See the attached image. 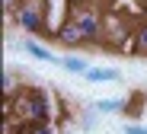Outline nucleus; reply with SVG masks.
I'll use <instances>...</instances> for the list:
<instances>
[{
	"label": "nucleus",
	"mask_w": 147,
	"mask_h": 134,
	"mask_svg": "<svg viewBox=\"0 0 147 134\" xmlns=\"http://www.w3.org/2000/svg\"><path fill=\"white\" fill-rule=\"evenodd\" d=\"M102 26L106 13L99 3H80V7H67V19L51 32L61 45H102Z\"/></svg>",
	"instance_id": "obj_1"
},
{
	"label": "nucleus",
	"mask_w": 147,
	"mask_h": 134,
	"mask_svg": "<svg viewBox=\"0 0 147 134\" xmlns=\"http://www.w3.org/2000/svg\"><path fill=\"white\" fill-rule=\"evenodd\" d=\"M10 115L19 118L22 125H45L55 115V102L45 90H16L10 96Z\"/></svg>",
	"instance_id": "obj_2"
},
{
	"label": "nucleus",
	"mask_w": 147,
	"mask_h": 134,
	"mask_svg": "<svg viewBox=\"0 0 147 134\" xmlns=\"http://www.w3.org/2000/svg\"><path fill=\"white\" fill-rule=\"evenodd\" d=\"M102 48L131 55V48H134V22H131L128 16H121V13H106V26H102Z\"/></svg>",
	"instance_id": "obj_3"
},
{
	"label": "nucleus",
	"mask_w": 147,
	"mask_h": 134,
	"mask_svg": "<svg viewBox=\"0 0 147 134\" xmlns=\"http://www.w3.org/2000/svg\"><path fill=\"white\" fill-rule=\"evenodd\" d=\"M13 22L26 35L48 32V0H19L13 10Z\"/></svg>",
	"instance_id": "obj_4"
},
{
	"label": "nucleus",
	"mask_w": 147,
	"mask_h": 134,
	"mask_svg": "<svg viewBox=\"0 0 147 134\" xmlns=\"http://www.w3.org/2000/svg\"><path fill=\"white\" fill-rule=\"evenodd\" d=\"M131 55L147 58V19L144 22H134V48H131Z\"/></svg>",
	"instance_id": "obj_5"
},
{
	"label": "nucleus",
	"mask_w": 147,
	"mask_h": 134,
	"mask_svg": "<svg viewBox=\"0 0 147 134\" xmlns=\"http://www.w3.org/2000/svg\"><path fill=\"white\" fill-rule=\"evenodd\" d=\"M22 48H26V51H29L32 58H38V61H48V64L55 61V64H61V58H55V51H48V48H42L38 42H29V38H26V42H22Z\"/></svg>",
	"instance_id": "obj_6"
},
{
	"label": "nucleus",
	"mask_w": 147,
	"mask_h": 134,
	"mask_svg": "<svg viewBox=\"0 0 147 134\" xmlns=\"http://www.w3.org/2000/svg\"><path fill=\"white\" fill-rule=\"evenodd\" d=\"M83 77L93 80V83H112V80H118V70H112V67H90Z\"/></svg>",
	"instance_id": "obj_7"
},
{
	"label": "nucleus",
	"mask_w": 147,
	"mask_h": 134,
	"mask_svg": "<svg viewBox=\"0 0 147 134\" xmlns=\"http://www.w3.org/2000/svg\"><path fill=\"white\" fill-rule=\"evenodd\" d=\"M61 67L70 70V73H86V70H90V64H86L83 58H61Z\"/></svg>",
	"instance_id": "obj_8"
},
{
	"label": "nucleus",
	"mask_w": 147,
	"mask_h": 134,
	"mask_svg": "<svg viewBox=\"0 0 147 134\" xmlns=\"http://www.w3.org/2000/svg\"><path fill=\"white\" fill-rule=\"evenodd\" d=\"M96 109H99V115H112V112H121V109H125V102H121V99H99Z\"/></svg>",
	"instance_id": "obj_9"
},
{
	"label": "nucleus",
	"mask_w": 147,
	"mask_h": 134,
	"mask_svg": "<svg viewBox=\"0 0 147 134\" xmlns=\"http://www.w3.org/2000/svg\"><path fill=\"white\" fill-rule=\"evenodd\" d=\"M0 86H3V93H7V96H13V93H16V80H13V73H10V70H3V77H0Z\"/></svg>",
	"instance_id": "obj_10"
},
{
	"label": "nucleus",
	"mask_w": 147,
	"mask_h": 134,
	"mask_svg": "<svg viewBox=\"0 0 147 134\" xmlns=\"http://www.w3.org/2000/svg\"><path fill=\"white\" fill-rule=\"evenodd\" d=\"M26 134H58V131L51 128V121H45V125H29Z\"/></svg>",
	"instance_id": "obj_11"
},
{
	"label": "nucleus",
	"mask_w": 147,
	"mask_h": 134,
	"mask_svg": "<svg viewBox=\"0 0 147 134\" xmlns=\"http://www.w3.org/2000/svg\"><path fill=\"white\" fill-rule=\"evenodd\" d=\"M125 134H147L144 125H125Z\"/></svg>",
	"instance_id": "obj_12"
},
{
	"label": "nucleus",
	"mask_w": 147,
	"mask_h": 134,
	"mask_svg": "<svg viewBox=\"0 0 147 134\" xmlns=\"http://www.w3.org/2000/svg\"><path fill=\"white\" fill-rule=\"evenodd\" d=\"M16 3L19 0H3V10H16Z\"/></svg>",
	"instance_id": "obj_13"
},
{
	"label": "nucleus",
	"mask_w": 147,
	"mask_h": 134,
	"mask_svg": "<svg viewBox=\"0 0 147 134\" xmlns=\"http://www.w3.org/2000/svg\"><path fill=\"white\" fill-rule=\"evenodd\" d=\"M80 3H90V0H67V7H80Z\"/></svg>",
	"instance_id": "obj_14"
},
{
	"label": "nucleus",
	"mask_w": 147,
	"mask_h": 134,
	"mask_svg": "<svg viewBox=\"0 0 147 134\" xmlns=\"http://www.w3.org/2000/svg\"><path fill=\"white\" fill-rule=\"evenodd\" d=\"M141 3H144V7H147V0H141Z\"/></svg>",
	"instance_id": "obj_15"
}]
</instances>
